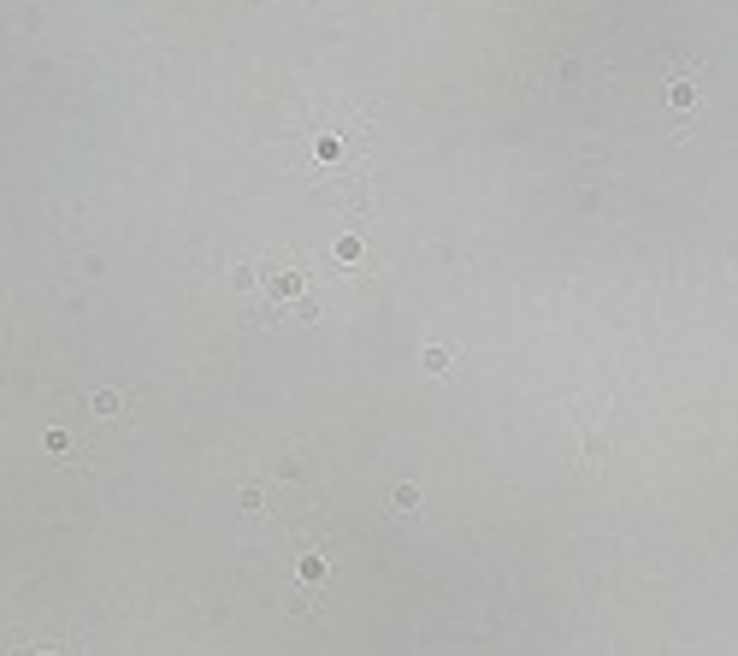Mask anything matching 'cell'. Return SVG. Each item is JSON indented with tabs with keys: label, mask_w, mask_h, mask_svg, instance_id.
I'll return each instance as SVG.
<instances>
[{
	"label": "cell",
	"mask_w": 738,
	"mask_h": 656,
	"mask_svg": "<svg viewBox=\"0 0 738 656\" xmlns=\"http://www.w3.org/2000/svg\"><path fill=\"white\" fill-rule=\"evenodd\" d=\"M667 100H674V113H685V107H691V100H697V83H691V77L679 71V77H674V89H667Z\"/></svg>",
	"instance_id": "6da1fadb"
},
{
	"label": "cell",
	"mask_w": 738,
	"mask_h": 656,
	"mask_svg": "<svg viewBox=\"0 0 738 656\" xmlns=\"http://www.w3.org/2000/svg\"><path fill=\"white\" fill-rule=\"evenodd\" d=\"M295 290H301V278H295V272H290V266H283V272H278V278H272V296H295Z\"/></svg>",
	"instance_id": "7a4b0ae2"
},
{
	"label": "cell",
	"mask_w": 738,
	"mask_h": 656,
	"mask_svg": "<svg viewBox=\"0 0 738 656\" xmlns=\"http://www.w3.org/2000/svg\"><path fill=\"white\" fill-rule=\"evenodd\" d=\"M295 574H301V580H325V562H320V556H301Z\"/></svg>",
	"instance_id": "3957f363"
},
{
	"label": "cell",
	"mask_w": 738,
	"mask_h": 656,
	"mask_svg": "<svg viewBox=\"0 0 738 656\" xmlns=\"http://www.w3.org/2000/svg\"><path fill=\"white\" fill-rule=\"evenodd\" d=\"M419 502V485H396V509H414Z\"/></svg>",
	"instance_id": "277c9868"
}]
</instances>
